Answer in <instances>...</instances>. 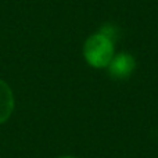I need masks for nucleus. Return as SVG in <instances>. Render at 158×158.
Here are the masks:
<instances>
[{
    "mask_svg": "<svg viewBox=\"0 0 158 158\" xmlns=\"http://www.w3.org/2000/svg\"><path fill=\"white\" fill-rule=\"evenodd\" d=\"M115 53H117V42L98 31L90 33L82 44L83 61L86 65L97 71L107 68Z\"/></svg>",
    "mask_w": 158,
    "mask_h": 158,
    "instance_id": "f257e3e1",
    "label": "nucleus"
},
{
    "mask_svg": "<svg viewBox=\"0 0 158 158\" xmlns=\"http://www.w3.org/2000/svg\"><path fill=\"white\" fill-rule=\"evenodd\" d=\"M137 60L131 52H117L111 58L110 64L107 65L106 71L112 81L123 82L132 78L136 72Z\"/></svg>",
    "mask_w": 158,
    "mask_h": 158,
    "instance_id": "f03ea898",
    "label": "nucleus"
},
{
    "mask_svg": "<svg viewBox=\"0 0 158 158\" xmlns=\"http://www.w3.org/2000/svg\"><path fill=\"white\" fill-rule=\"evenodd\" d=\"M15 111V94L8 82L0 78V126L4 125Z\"/></svg>",
    "mask_w": 158,
    "mask_h": 158,
    "instance_id": "7ed1b4c3",
    "label": "nucleus"
},
{
    "mask_svg": "<svg viewBox=\"0 0 158 158\" xmlns=\"http://www.w3.org/2000/svg\"><path fill=\"white\" fill-rule=\"evenodd\" d=\"M97 31L104 33L106 36H108L110 39H112V40H115V42H118V39H119V36H121L119 27H118L117 24H114V22H103Z\"/></svg>",
    "mask_w": 158,
    "mask_h": 158,
    "instance_id": "20e7f679",
    "label": "nucleus"
},
{
    "mask_svg": "<svg viewBox=\"0 0 158 158\" xmlns=\"http://www.w3.org/2000/svg\"><path fill=\"white\" fill-rule=\"evenodd\" d=\"M57 158H78L77 156H72V154H61Z\"/></svg>",
    "mask_w": 158,
    "mask_h": 158,
    "instance_id": "39448f33",
    "label": "nucleus"
}]
</instances>
